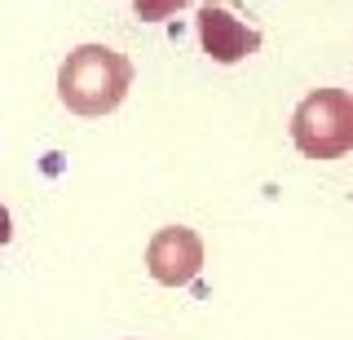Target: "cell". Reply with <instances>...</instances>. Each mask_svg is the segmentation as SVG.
I'll return each mask as SVG.
<instances>
[{
  "label": "cell",
  "instance_id": "1",
  "mask_svg": "<svg viewBox=\"0 0 353 340\" xmlns=\"http://www.w3.org/2000/svg\"><path fill=\"white\" fill-rule=\"evenodd\" d=\"M132 89V62L110 45H80L62 58L58 97L71 115H110Z\"/></svg>",
  "mask_w": 353,
  "mask_h": 340
},
{
  "label": "cell",
  "instance_id": "4",
  "mask_svg": "<svg viewBox=\"0 0 353 340\" xmlns=\"http://www.w3.org/2000/svg\"><path fill=\"white\" fill-rule=\"evenodd\" d=\"M199 45H203V53L212 62L234 67V62H243L248 53L261 49V31H252L248 23H239L230 9L208 5V9H199Z\"/></svg>",
  "mask_w": 353,
  "mask_h": 340
},
{
  "label": "cell",
  "instance_id": "5",
  "mask_svg": "<svg viewBox=\"0 0 353 340\" xmlns=\"http://www.w3.org/2000/svg\"><path fill=\"white\" fill-rule=\"evenodd\" d=\"M190 0H132V9H137V18H146V23H163L168 14L176 9H185Z\"/></svg>",
  "mask_w": 353,
  "mask_h": 340
},
{
  "label": "cell",
  "instance_id": "6",
  "mask_svg": "<svg viewBox=\"0 0 353 340\" xmlns=\"http://www.w3.org/2000/svg\"><path fill=\"white\" fill-rule=\"evenodd\" d=\"M14 239V221H9V212H5V203H0V248Z\"/></svg>",
  "mask_w": 353,
  "mask_h": 340
},
{
  "label": "cell",
  "instance_id": "3",
  "mask_svg": "<svg viewBox=\"0 0 353 340\" xmlns=\"http://www.w3.org/2000/svg\"><path fill=\"white\" fill-rule=\"evenodd\" d=\"M146 266H150L154 283H163V288H185V283H194L199 270H203V239H199L190 226H163L146 248Z\"/></svg>",
  "mask_w": 353,
  "mask_h": 340
},
{
  "label": "cell",
  "instance_id": "2",
  "mask_svg": "<svg viewBox=\"0 0 353 340\" xmlns=\"http://www.w3.org/2000/svg\"><path fill=\"white\" fill-rule=\"evenodd\" d=\"M292 141L305 159H340L353 150V93L314 89L292 111Z\"/></svg>",
  "mask_w": 353,
  "mask_h": 340
}]
</instances>
